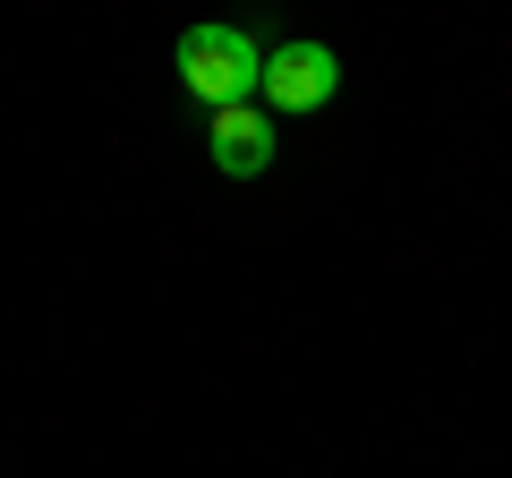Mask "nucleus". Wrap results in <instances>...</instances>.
<instances>
[{
	"mask_svg": "<svg viewBox=\"0 0 512 478\" xmlns=\"http://www.w3.org/2000/svg\"><path fill=\"white\" fill-rule=\"evenodd\" d=\"M180 77H188V94H197L205 111H239V103L265 94V52H256L248 26L205 18V26L180 35Z\"/></svg>",
	"mask_w": 512,
	"mask_h": 478,
	"instance_id": "1",
	"label": "nucleus"
},
{
	"mask_svg": "<svg viewBox=\"0 0 512 478\" xmlns=\"http://www.w3.org/2000/svg\"><path fill=\"white\" fill-rule=\"evenodd\" d=\"M205 154H214L222 180H256V171L274 163V111H256V103L214 111V129H205Z\"/></svg>",
	"mask_w": 512,
	"mask_h": 478,
	"instance_id": "3",
	"label": "nucleus"
},
{
	"mask_svg": "<svg viewBox=\"0 0 512 478\" xmlns=\"http://www.w3.org/2000/svg\"><path fill=\"white\" fill-rule=\"evenodd\" d=\"M333 86H342V60H333L325 43H282V52H265V111H274V120L333 103Z\"/></svg>",
	"mask_w": 512,
	"mask_h": 478,
	"instance_id": "2",
	"label": "nucleus"
}]
</instances>
